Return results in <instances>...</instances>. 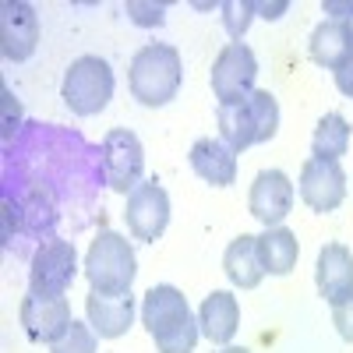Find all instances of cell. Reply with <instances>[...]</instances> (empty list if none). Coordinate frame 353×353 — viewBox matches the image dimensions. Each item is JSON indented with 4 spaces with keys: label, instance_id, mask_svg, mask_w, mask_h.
Here are the masks:
<instances>
[{
    "label": "cell",
    "instance_id": "6da1fadb",
    "mask_svg": "<svg viewBox=\"0 0 353 353\" xmlns=\"http://www.w3.org/2000/svg\"><path fill=\"white\" fill-rule=\"evenodd\" d=\"M181 81H184V64H181V53L170 43H149L131 57L128 85L141 106H152V110L166 106L181 92Z\"/></svg>",
    "mask_w": 353,
    "mask_h": 353
},
{
    "label": "cell",
    "instance_id": "7a4b0ae2",
    "mask_svg": "<svg viewBox=\"0 0 353 353\" xmlns=\"http://www.w3.org/2000/svg\"><path fill=\"white\" fill-rule=\"evenodd\" d=\"M138 276V258L128 237L113 230H99L85 254V279L96 293H131Z\"/></svg>",
    "mask_w": 353,
    "mask_h": 353
},
{
    "label": "cell",
    "instance_id": "3957f363",
    "mask_svg": "<svg viewBox=\"0 0 353 353\" xmlns=\"http://www.w3.org/2000/svg\"><path fill=\"white\" fill-rule=\"evenodd\" d=\"M113 88H117L113 68L103 61V57L85 53V57H78V61H71V68L64 71L61 99L78 117H96L110 106Z\"/></svg>",
    "mask_w": 353,
    "mask_h": 353
},
{
    "label": "cell",
    "instance_id": "277c9868",
    "mask_svg": "<svg viewBox=\"0 0 353 353\" xmlns=\"http://www.w3.org/2000/svg\"><path fill=\"white\" fill-rule=\"evenodd\" d=\"M99 163H103V181L117 194H131L141 184V173H145V149H141L138 134L128 128L106 131V138L99 145Z\"/></svg>",
    "mask_w": 353,
    "mask_h": 353
},
{
    "label": "cell",
    "instance_id": "5b68a950",
    "mask_svg": "<svg viewBox=\"0 0 353 353\" xmlns=\"http://www.w3.org/2000/svg\"><path fill=\"white\" fill-rule=\"evenodd\" d=\"M258 57L248 43H226L212 64V92L219 103H241L254 92Z\"/></svg>",
    "mask_w": 353,
    "mask_h": 353
},
{
    "label": "cell",
    "instance_id": "8992f818",
    "mask_svg": "<svg viewBox=\"0 0 353 353\" xmlns=\"http://www.w3.org/2000/svg\"><path fill=\"white\" fill-rule=\"evenodd\" d=\"M124 223L131 230L134 241L156 244L166 226H170V194L156 184V181H141L131 194H128V209H124Z\"/></svg>",
    "mask_w": 353,
    "mask_h": 353
},
{
    "label": "cell",
    "instance_id": "52a82bcc",
    "mask_svg": "<svg viewBox=\"0 0 353 353\" xmlns=\"http://www.w3.org/2000/svg\"><path fill=\"white\" fill-rule=\"evenodd\" d=\"M78 276V251L71 241H46L28 269V290L32 293H53L64 297Z\"/></svg>",
    "mask_w": 353,
    "mask_h": 353
},
{
    "label": "cell",
    "instance_id": "ba28073f",
    "mask_svg": "<svg viewBox=\"0 0 353 353\" xmlns=\"http://www.w3.org/2000/svg\"><path fill=\"white\" fill-rule=\"evenodd\" d=\"M21 329L28 332V339L32 343H57V339H64L68 329L74 325V318H71V304L68 297H53V293H32L28 290V297L21 301Z\"/></svg>",
    "mask_w": 353,
    "mask_h": 353
},
{
    "label": "cell",
    "instance_id": "9c48e42d",
    "mask_svg": "<svg viewBox=\"0 0 353 353\" xmlns=\"http://www.w3.org/2000/svg\"><path fill=\"white\" fill-rule=\"evenodd\" d=\"M39 46V14L25 0H4L0 4V53L4 61L21 64Z\"/></svg>",
    "mask_w": 353,
    "mask_h": 353
},
{
    "label": "cell",
    "instance_id": "30bf717a",
    "mask_svg": "<svg viewBox=\"0 0 353 353\" xmlns=\"http://www.w3.org/2000/svg\"><path fill=\"white\" fill-rule=\"evenodd\" d=\"M301 198L311 212H336L346 198V173L336 159H307L301 166Z\"/></svg>",
    "mask_w": 353,
    "mask_h": 353
},
{
    "label": "cell",
    "instance_id": "8fae6325",
    "mask_svg": "<svg viewBox=\"0 0 353 353\" xmlns=\"http://www.w3.org/2000/svg\"><path fill=\"white\" fill-rule=\"evenodd\" d=\"M248 209L251 216L269 230V226H283V219L293 209V184L283 170H261L251 184L248 194Z\"/></svg>",
    "mask_w": 353,
    "mask_h": 353
},
{
    "label": "cell",
    "instance_id": "7c38bea8",
    "mask_svg": "<svg viewBox=\"0 0 353 353\" xmlns=\"http://www.w3.org/2000/svg\"><path fill=\"white\" fill-rule=\"evenodd\" d=\"M85 318L99 339H121L134 325V297L131 293H88Z\"/></svg>",
    "mask_w": 353,
    "mask_h": 353
},
{
    "label": "cell",
    "instance_id": "4fadbf2b",
    "mask_svg": "<svg viewBox=\"0 0 353 353\" xmlns=\"http://www.w3.org/2000/svg\"><path fill=\"white\" fill-rule=\"evenodd\" d=\"M191 314L188 307V297L176 286H152L149 293H145V301H141V325L149 329L152 339L173 332L176 325H184Z\"/></svg>",
    "mask_w": 353,
    "mask_h": 353
},
{
    "label": "cell",
    "instance_id": "5bb4252c",
    "mask_svg": "<svg viewBox=\"0 0 353 353\" xmlns=\"http://www.w3.org/2000/svg\"><path fill=\"white\" fill-rule=\"evenodd\" d=\"M314 283L318 293L325 297V304H343L346 297H353V254L343 244H325L314 265Z\"/></svg>",
    "mask_w": 353,
    "mask_h": 353
},
{
    "label": "cell",
    "instance_id": "9a60e30c",
    "mask_svg": "<svg viewBox=\"0 0 353 353\" xmlns=\"http://www.w3.org/2000/svg\"><path fill=\"white\" fill-rule=\"evenodd\" d=\"M188 163L212 188H230L237 181V152L223 138H198L188 152Z\"/></svg>",
    "mask_w": 353,
    "mask_h": 353
},
{
    "label": "cell",
    "instance_id": "2e32d148",
    "mask_svg": "<svg viewBox=\"0 0 353 353\" xmlns=\"http://www.w3.org/2000/svg\"><path fill=\"white\" fill-rule=\"evenodd\" d=\"M198 329L201 336L216 343V346H230V339L241 329V304L230 290H212L209 297L198 307Z\"/></svg>",
    "mask_w": 353,
    "mask_h": 353
},
{
    "label": "cell",
    "instance_id": "e0dca14e",
    "mask_svg": "<svg viewBox=\"0 0 353 353\" xmlns=\"http://www.w3.org/2000/svg\"><path fill=\"white\" fill-rule=\"evenodd\" d=\"M307 46H311V61L336 74L353 57V21H339V18L321 21L311 32Z\"/></svg>",
    "mask_w": 353,
    "mask_h": 353
},
{
    "label": "cell",
    "instance_id": "ac0fdd59",
    "mask_svg": "<svg viewBox=\"0 0 353 353\" xmlns=\"http://www.w3.org/2000/svg\"><path fill=\"white\" fill-rule=\"evenodd\" d=\"M223 272L233 286L241 290H254L261 279H265V269H261V254H258V237L251 233H241L233 237L223 251Z\"/></svg>",
    "mask_w": 353,
    "mask_h": 353
},
{
    "label": "cell",
    "instance_id": "d6986e66",
    "mask_svg": "<svg viewBox=\"0 0 353 353\" xmlns=\"http://www.w3.org/2000/svg\"><path fill=\"white\" fill-rule=\"evenodd\" d=\"M258 254H261V269L269 276H290L301 254L297 233H290L286 226H269L258 237Z\"/></svg>",
    "mask_w": 353,
    "mask_h": 353
},
{
    "label": "cell",
    "instance_id": "ffe728a7",
    "mask_svg": "<svg viewBox=\"0 0 353 353\" xmlns=\"http://www.w3.org/2000/svg\"><path fill=\"white\" fill-rule=\"evenodd\" d=\"M216 124H219L223 141L230 145L233 152H244L248 145H254V117H251L248 99H241V103H219Z\"/></svg>",
    "mask_w": 353,
    "mask_h": 353
},
{
    "label": "cell",
    "instance_id": "44dd1931",
    "mask_svg": "<svg viewBox=\"0 0 353 353\" xmlns=\"http://www.w3.org/2000/svg\"><path fill=\"white\" fill-rule=\"evenodd\" d=\"M346 149H350V121L343 113H325L311 134L314 159H336L339 163V156H346Z\"/></svg>",
    "mask_w": 353,
    "mask_h": 353
},
{
    "label": "cell",
    "instance_id": "7402d4cb",
    "mask_svg": "<svg viewBox=\"0 0 353 353\" xmlns=\"http://www.w3.org/2000/svg\"><path fill=\"white\" fill-rule=\"evenodd\" d=\"M248 106H251V117H254V145H265L272 141L276 131H279V103L269 88H254L248 96Z\"/></svg>",
    "mask_w": 353,
    "mask_h": 353
},
{
    "label": "cell",
    "instance_id": "603a6c76",
    "mask_svg": "<svg viewBox=\"0 0 353 353\" xmlns=\"http://www.w3.org/2000/svg\"><path fill=\"white\" fill-rule=\"evenodd\" d=\"M219 11H223L226 36H230L233 43H241L244 32H248V25H251V18L258 14V4H254V0H223Z\"/></svg>",
    "mask_w": 353,
    "mask_h": 353
},
{
    "label": "cell",
    "instance_id": "cb8c5ba5",
    "mask_svg": "<svg viewBox=\"0 0 353 353\" xmlns=\"http://www.w3.org/2000/svg\"><path fill=\"white\" fill-rule=\"evenodd\" d=\"M198 336H201V329H198V318H188L184 325H176L173 332L159 336V339H156V350H159V353H194Z\"/></svg>",
    "mask_w": 353,
    "mask_h": 353
},
{
    "label": "cell",
    "instance_id": "d4e9b609",
    "mask_svg": "<svg viewBox=\"0 0 353 353\" xmlns=\"http://www.w3.org/2000/svg\"><path fill=\"white\" fill-rule=\"evenodd\" d=\"M50 353H96V332L88 321H74L64 339H57Z\"/></svg>",
    "mask_w": 353,
    "mask_h": 353
},
{
    "label": "cell",
    "instance_id": "484cf974",
    "mask_svg": "<svg viewBox=\"0 0 353 353\" xmlns=\"http://www.w3.org/2000/svg\"><path fill=\"white\" fill-rule=\"evenodd\" d=\"M124 11L134 25H145V28L163 25V18H166V4H141V0H128Z\"/></svg>",
    "mask_w": 353,
    "mask_h": 353
},
{
    "label": "cell",
    "instance_id": "4316f807",
    "mask_svg": "<svg viewBox=\"0 0 353 353\" xmlns=\"http://www.w3.org/2000/svg\"><path fill=\"white\" fill-rule=\"evenodd\" d=\"M332 325L346 343H353V297H346L343 304L332 307Z\"/></svg>",
    "mask_w": 353,
    "mask_h": 353
},
{
    "label": "cell",
    "instance_id": "83f0119b",
    "mask_svg": "<svg viewBox=\"0 0 353 353\" xmlns=\"http://www.w3.org/2000/svg\"><path fill=\"white\" fill-rule=\"evenodd\" d=\"M18 121H21V110H18V99L4 88V141H14V131H18Z\"/></svg>",
    "mask_w": 353,
    "mask_h": 353
},
{
    "label": "cell",
    "instance_id": "f1b7e54d",
    "mask_svg": "<svg viewBox=\"0 0 353 353\" xmlns=\"http://www.w3.org/2000/svg\"><path fill=\"white\" fill-rule=\"evenodd\" d=\"M336 88H339L343 96H350V99H353V57H350V61L336 71Z\"/></svg>",
    "mask_w": 353,
    "mask_h": 353
},
{
    "label": "cell",
    "instance_id": "f546056e",
    "mask_svg": "<svg viewBox=\"0 0 353 353\" xmlns=\"http://www.w3.org/2000/svg\"><path fill=\"white\" fill-rule=\"evenodd\" d=\"M321 11L336 14L339 21H353V4H350V0H346V4H343V0H325V4H321Z\"/></svg>",
    "mask_w": 353,
    "mask_h": 353
},
{
    "label": "cell",
    "instance_id": "4dcf8cb0",
    "mask_svg": "<svg viewBox=\"0 0 353 353\" xmlns=\"http://www.w3.org/2000/svg\"><path fill=\"white\" fill-rule=\"evenodd\" d=\"M286 11H290L286 0H272V4H258V14H261L265 21H276V18H283Z\"/></svg>",
    "mask_w": 353,
    "mask_h": 353
},
{
    "label": "cell",
    "instance_id": "1f68e13d",
    "mask_svg": "<svg viewBox=\"0 0 353 353\" xmlns=\"http://www.w3.org/2000/svg\"><path fill=\"white\" fill-rule=\"evenodd\" d=\"M219 353H251V350H248V346H223Z\"/></svg>",
    "mask_w": 353,
    "mask_h": 353
}]
</instances>
